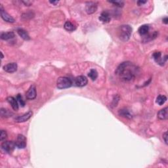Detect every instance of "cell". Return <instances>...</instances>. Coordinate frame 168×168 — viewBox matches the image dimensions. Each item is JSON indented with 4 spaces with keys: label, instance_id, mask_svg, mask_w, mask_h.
Segmentation results:
<instances>
[{
    "label": "cell",
    "instance_id": "obj_34",
    "mask_svg": "<svg viewBox=\"0 0 168 168\" xmlns=\"http://www.w3.org/2000/svg\"><path fill=\"white\" fill-rule=\"evenodd\" d=\"M1 59H3V53H1Z\"/></svg>",
    "mask_w": 168,
    "mask_h": 168
},
{
    "label": "cell",
    "instance_id": "obj_5",
    "mask_svg": "<svg viewBox=\"0 0 168 168\" xmlns=\"http://www.w3.org/2000/svg\"><path fill=\"white\" fill-rule=\"evenodd\" d=\"M153 59L155 61L157 62V64H160V66L164 65L165 62L167 60V56L165 55L164 57H162V53L161 52H155L153 54Z\"/></svg>",
    "mask_w": 168,
    "mask_h": 168
},
{
    "label": "cell",
    "instance_id": "obj_25",
    "mask_svg": "<svg viewBox=\"0 0 168 168\" xmlns=\"http://www.w3.org/2000/svg\"><path fill=\"white\" fill-rule=\"evenodd\" d=\"M16 98L18 102H19V104L21 105L22 107H24V106H25V102H24L23 98H22V97L21 96V94H18L17 96L16 97Z\"/></svg>",
    "mask_w": 168,
    "mask_h": 168
},
{
    "label": "cell",
    "instance_id": "obj_3",
    "mask_svg": "<svg viewBox=\"0 0 168 168\" xmlns=\"http://www.w3.org/2000/svg\"><path fill=\"white\" fill-rule=\"evenodd\" d=\"M73 82L70 78L67 77H60L57 80V86L60 89H67L72 86Z\"/></svg>",
    "mask_w": 168,
    "mask_h": 168
},
{
    "label": "cell",
    "instance_id": "obj_7",
    "mask_svg": "<svg viewBox=\"0 0 168 168\" xmlns=\"http://www.w3.org/2000/svg\"><path fill=\"white\" fill-rule=\"evenodd\" d=\"M97 8H98L97 3H95V2L89 1V2H87V3H86V11L87 13V14L91 15V14H93V13H95L97 10Z\"/></svg>",
    "mask_w": 168,
    "mask_h": 168
},
{
    "label": "cell",
    "instance_id": "obj_19",
    "mask_svg": "<svg viewBox=\"0 0 168 168\" xmlns=\"http://www.w3.org/2000/svg\"><path fill=\"white\" fill-rule=\"evenodd\" d=\"M149 29L150 27L149 25H147V24H144V25L141 26V27L139 28L138 32L141 35H144L145 36V35H146L149 33Z\"/></svg>",
    "mask_w": 168,
    "mask_h": 168
},
{
    "label": "cell",
    "instance_id": "obj_11",
    "mask_svg": "<svg viewBox=\"0 0 168 168\" xmlns=\"http://www.w3.org/2000/svg\"><path fill=\"white\" fill-rule=\"evenodd\" d=\"M33 114V112L31 110L28 111L27 113L23 114L22 116H19L17 117L15 119V121L18 123H21V122H25L26 121H28L30 118L32 117Z\"/></svg>",
    "mask_w": 168,
    "mask_h": 168
},
{
    "label": "cell",
    "instance_id": "obj_2",
    "mask_svg": "<svg viewBox=\"0 0 168 168\" xmlns=\"http://www.w3.org/2000/svg\"><path fill=\"white\" fill-rule=\"evenodd\" d=\"M132 33V28L129 25L120 26L118 30V36L123 41H128Z\"/></svg>",
    "mask_w": 168,
    "mask_h": 168
},
{
    "label": "cell",
    "instance_id": "obj_18",
    "mask_svg": "<svg viewBox=\"0 0 168 168\" xmlns=\"http://www.w3.org/2000/svg\"><path fill=\"white\" fill-rule=\"evenodd\" d=\"M15 33L13 32H3L1 33V39L3 40H9L15 37Z\"/></svg>",
    "mask_w": 168,
    "mask_h": 168
},
{
    "label": "cell",
    "instance_id": "obj_28",
    "mask_svg": "<svg viewBox=\"0 0 168 168\" xmlns=\"http://www.w3.org/2000/svg\"><path fill=\"white\" fill-rule=\"evenodd\" d=\"M119 100H120V97L118 95H116L115 97H114L113 98V101L112 103V104L113 106H116L118 104V102H119Z\"/></svg>",
    "mask_w": 168,
    "mask_h": 168
},
{
    "label": "cell",
    "instance_id": "obj_9",
    "mask_svg": "<svg viewBox=\"0 0 168 168\" xmlns=\"http://www.w3.org/2000/svg\"><path fill=\"white\" fill-rule=\"evenodd\" d=\"M0 13H1V17L3 21H5L7 22H10V23H13L15 22V20L14 18L12 17L10 15H9L6 11L3 9V6L1 5V9H0Z\"/></svg>",
    "mask_w": 168,
    "mask_h": 168
},
{
    "label": "cell",
    "instance_id": "obj_6",
    "mask_svg": "<svg viewBox=\"0 0 168 168\" xmlns=\"http://www.w3.org/2000/svg\"><path fill=\"white\" fill-rule=\"evenodd\" d=\"M87 79L86 76H79L76 77L74 79V84L77 87H84L87 84Z\"/></svg>",
    "mask_w": 168,
    "mask_h": 168
},
{
    "label": "cell",
    "instance_id": "obj_16",
    "mask_svg": "<svg viewBox=\"0 0 168 168\" xmlns=\"http://www.w3.org/2000/svg\"><path fill=\"white\" fill-rule=\"evenodd\" d=\"M167 107L160 110V111L158 112V118L160 120H167V116H168V112H167Z\"/></svg>",
    "mask_w": 168,
    "mask_h": 168
},
{
    "label": "cell",
    "instance_id": "obj_30",
    "mask_svg": "<svg viewBox=\"0 0 168 168\" xmlns=\"http://www.w3.org/2000/svg\"><path fill=\"white\" fill-rule=\"evenodd\" d=\"M22 3H24V5L26 6H30L31 5V4H32V2L29 1H22Z\"/></svg>",
    "mask_w": 168,
    "mask_h": 168
},
{
    "label": "cell",
    "instance_id": "obj_20",
    "mask_svg": "<svg viewBox=\"0 0 168 168\" xmlns=\"http://www.w3.org/2000/svg\"><path fill=\"white\" fill-rule=\"evenodd\" d=\"M158 36V32H154V33H148L146 35H145V37L144 39H143V41L144 42H148L149 41H152V40H153L155 39V38Z\"/></svg>",
    "mask_w": 168,
    "mask_h": 168
},
{
    "label": "cell",
    "instance_id": "obj_31",
    "mask_svg": "<svg viewBox=\"0 0 168 168\" xmlns=\"http://www.w3.org/2000/svg\"><path fill=\"white\" fill-rule=\"evenodd\" d=\"M147 1H137V4H138V5H143V4H145L147 3Z\"/></svg>",
    "mask_w": 168,
    "mask_h": 168
},
{
    "label": "cell",
    "instance_id": "obj_10",
    "mask_svg": "<svg viewBox=\"0 0 168 168\" xmlns=\"http://www.w3.org/2000/svg\"><path fill=\"white\" fill-rule=\"evenodd\" d=\"M37 95L36 88L34 86H31L30 88L28 89V91L26 93V97L29 100H33L35 98Z\"/></svg>",
    "mask_w": 168,
    "mask_h": 168
},
{
    "label": "cell",
    "instance_id": "obj_14",
    "mask_svg": "<svg viewBox=\"0 0 168 168\" xmlns=\"http://www.w3.org/2000/svg\"><path fill=\"white\" fill-rule=\"evenodd\" d=\"M100 21H101L104 23H108L111 20L110 15L108 11H103V12L100 14V16L98 18Z\"/></svg>",
    "mask_w": 168,
    "mask_h": 168
},
{
    "label": "cell",
    "instance_id": "obj_1",
    "mask_svg": "<svg viewBox=\"0 0 168 168\" xmlns=\"http://www.w3.org/2000/svg\"><path fill=\"white\" fill-rule=\"evenodd\" d=\"M139 72V69L131 62L121 63L116 68L115 74L124 82H131L135 79Z\"/></svg>",
    "mask_w": 168,
    "mask_h": 168
},
{
    "label": "cell",
    "instance_id": "obj_4",
    "mask_svg": "<svg viewBox=\"0 0 168 168\" xmlns=\"http://www.w3.org/2000/svg\"><path fill=\"white\" fill-rule=\"evenodd\" d=\"M17 147L16 142L14 141H5L1 144V149L7 153H11Z\"/></svg>",
    "mask_w": 168,
    "mask_h": 168
},
{
    "label": "cell",
    "instance_id": "obj_15",
    "mask_svg": "<svg viewBox=\"0 0 168 168\" xmlns=\"http://www.w3.org/2000/svg\"><path fill=\"white\" fill-rule=\"evenodd\" d=\"M7 100L8 102L11 105V106H12V108L14 110L17 111L19 110V102H18L17 98H15L13 97H9L7 98Z\"/></svg>",
    "mask_w": 168,
    "mask_h": 168
},
{
    "label": "cell",
    "instance_id": "obj_8",
    "mask_svg": "<svg viewBox=\"0 0 168 168\" xmlns=\"http://www.w3.org/2000/svg\"><path fill=\"white\" fill-rule=\"evenodd\" d=\"M16 145L18 149H24L26 147V138L23 135H21V134L18 135L16 141Z\"/></svg>",
    "mask_w": 168,
    "mask_h": 168
},
{
    "label": "cell",
    "instance_id": "obj_32",
    "mask_svg": "<svg viewBox=\"0 0 168 168\" xmlns=\"http://www.w3.org/2000/svg\"><path fill=\"white\" fill-rule=\"evenodd\" d=\"M162 21H163V23L165 24H167L168 23V19H167V17L163 18Z\"/></svg>",
    "mask_w": 168,
    "mask_h": 168
},
{
    "label": "cell",
    "instance_id": "obj_27",
    "mask_svg": "<svg viewBox=\"0 0 168 168\" xmlns=\"http://www.w3.org/2000/svg\"><path fill=\"white\" fill-rule=\"evenodd\" d=\"M7 137V132L5 131L1 130V134H0V141H3V140H5Z\"/></svg>",
    "mask_w": 168,
    "mask_h": 168
},
{
    "label": "cell",
    "instance_id": "obj_26",
    "mask_svg": "<svg viewBox=\"0 0 168 168\" xmlns=\"http://www.w3.org/2000/svg\"><path fill=\"white\" fill-rule=\"evenodd\" d=\"M110 3H112L116 6L119 7H122L124 5V2L122 1H109Z\"/></svg>",
    "mask_w": 168,
    "mask_h": 168
},
{
    "label": "cell",
    "instance_id": "obj_13",
    "mask_svg": "<svg viewBox=\"0 0 168 168\" xmlns=\"http://www.w3.org/2000/svg\"><path fill=\"white\" fill-rule=\"evenodd\" d=\"M118 114H119V115L120 116H122V117L127 118V119H131V118H133V114H132L131 112L127 108L120 109L119 112H118Z\"/></svg>",
    "mask_w": 168,
    "mask_h": 168
},
{
    "label": "cell",
    "instance_id": "obj_24",
    "mask_svg": "<svg viewBox=\"0 0 168 168\" xmlns=\"http://www.w3.org/2000/svg\"><path fill=\"white\" fill-rule=\"evenodd\" d=\"M88 76L93 81H95L98 77V72L95 69H91L88 74Z\"/></svg>",
    "mask_w": 168,
    "mask_h": 168
},
{
    "label": "cell",
    "instance_id": "obj_17",
    "mask_svg": "<svg viewBox=\"0 0 168 168\" xmlns=\"http://www.w3.org/2000/svg\"><path fill=\"white\" fill-rule=\"evenodd\" d=\"M17 33L18 34L20 35V37L22 38L24 40H26V41H28V40L30 39V35H28V32H26V30H24V29L22 28H19L17 30Z\"/></svg>",
    "mask_w": 168,
    "mask_h": 168
},
{
    "label": "cell",
    "instance_id": "obj_22",
    "mask_svg": "<svg viewBox=\"0 0 168 168\" xmlns=\"http://www.w3.org/2000/svg\"><path fill=\"white\" fill-rule=\"evenodd\" d=\"M0 114H1V117L9 118V117H11V116H12L13 114L7 109L1 108V110H0Z\"/></svg>",
    "mask_w": 168,
    "mask_h": 168
},
{
    "label": "cell",
    "instance_id": "obj_33",
    "mask_svg": "<svg viewBox=\"0 0 168 168\" xmlns=\"http://www.w3.org/2000/svg\"><path fill=\"white\" fill-rule=\"evenodd\" d=\"M59 1H49V3H51V4H53V5H56L57 3H59Z\"/></svg>",
    "mask_w": 168,
    "mask_h": 168
},
{
    "label": "cell",
    "instance_id": "obj_12",
    "mask_svg": "<svg viewBox=\"0 0 168 168\" xmlns=\"http://www.w3.org/2000/svg\"><path fill=\"white\" fill-rule=\"evenodd\" d=\"M18 66L15 62H11L3 66V70L8 73H13L17 70Z\"/></svg>",
    "mask_w": 168,
    "mask_h": 168
},
{
    "label": "cell",
    "instance_id": "obj_21",
    "mask_svg": "<svg viewBox=\"0 0 168 168\" xmlns=\"http://www.w3.org/2000/svg\"><path fill=\"white\" fill-rule=\"evenodd\" d=\"M64 28L66 31L68 32H73L76 30V26L74 25V24L72 23L70 21H66L64 25Z\"/></svg>",
    "mask_w": 168,
    "mask_h": 168
},
{
    "label": "cell",
    "instance_id": "obj_23",
    "mask_svg": "<svg viewBox=\"0 0 168 168\" xmlns=\"http://www.w3.org/2000/svg\"><path fill=\"white\" fill-rule=\"evenodd\" d=\"M167 97L164 95H159L158 97L156 98V103L159 105H163L164 103L166 102Z\"/></svg>",
    "mask_w": 168,
    "mask_h": 168
},
{
    "label": "cell",
    "instance_id": "obj_29",
    "mask_svg": "<svg viewBox=\"0 0 168 168\" xmlns=\"http://www.w3.org/2000/svg\"><path fill=\"white\" fill-rule=\"evenodd\" d=\"M163 140H164V141H165V143L166 145H167V132H165L164 133H163Z\"/></svg>",
    "mask_w": 168,
    "mask_h": 168
}]
</instances>
